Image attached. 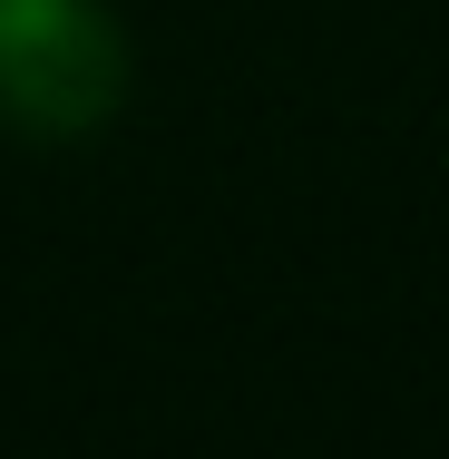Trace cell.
I'll use <instances>...</instances> for the list:
<instances>
[{"label": "cell", "instance_id": "6da1fadb", "mask_svg": "<svg viewBox=\"0 0 449 459\" xmlns=\"http://www.w3.org/2000/svg\"><path fill=\"white\" fill-rule=\"evenodd\" d=\"M127 98V39L98 0H0V127L69 147Z\"/></svg>", "mask_w": 449, "mask_h": 459}]
</instances>
